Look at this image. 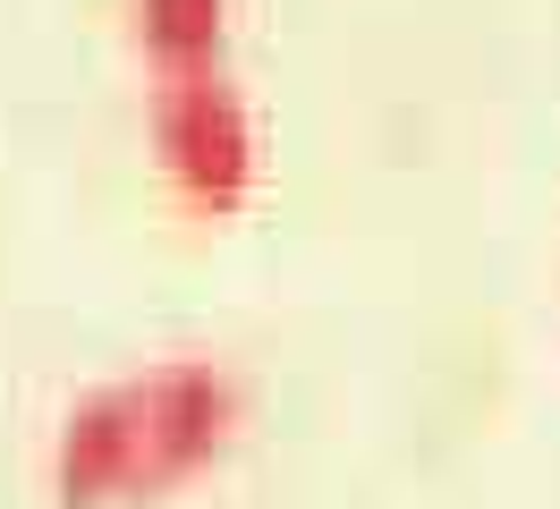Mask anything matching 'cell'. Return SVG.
Returning <instances> with one entry per match:
<instances>
[{"label":"cell","instance_id":"7a4b0ae2","mask_svg":"<svg viewBox=\"0 0 560 509\" xmlns=\"http://www.w3.org/2000/svg\"><path fill=\"white\" fill-rule=\"evenodd\" d=\"M153 153L171 170V187L205 212L246 204L255 170H264V128H255V102L221 77V68H187V77H153Z\"/></svg>","mask_w":560,"mask_h":509},{"label":"cell","instance_id":"3957f363","mask_svg":"<svg viewBox=\"0 0 560 509\" xmlns=\"http://www.w3.org/2000/svg\"><path fill=\"white\" fill-rule=\"evenodd\" d=\"M137 18V43L153 51L162 77H187V68H221V43H230V0H128Z\"/></svg>","mask_w":560,"mask_h":509},{"label":"cell","instance_id":"6da1fadb","mask_svg":"<svg viewBox=\"0 0 560 509\" xmlns=\"http://www.w3.org/2000/svg\"><path fill=\"white\" fill-rule=\"evenodd\" d=\"M246 382L221 357H162L119 382H94L51 433V493L69 509L144 501L230 450Z\"/></svg>","mask_w":560,"mask_h":509}]
</instances>
